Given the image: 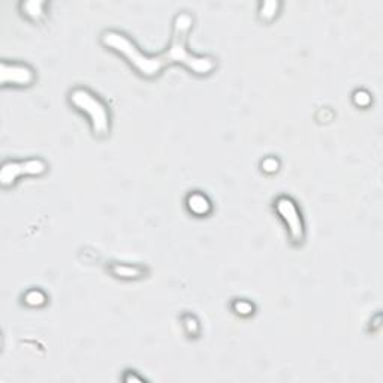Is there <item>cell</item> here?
Listing matches in <instances>:
<instances>
[{
    "mask_svg": "<svg viewBox=\"0 0 383 383\" xmlns=\"http://www.w3.org/2000/svg\"><path fill=\"white\" fill-rule=\"evenodd\" d=\"M25 303L30 304V306H41L45 303V296L42 292L39 290H32L25 295Z\"/></svg>",
    "mask_w": 383,
    "mask_h": 383,
    "instance_id": "30bf717a",
    "label": "cell"
},
{
    "mask_svg": "<svg viewBox=\"0 0 383 383\" xmlns=\"http://www.w3.org/2000/svg\"><path fill=\"white\" fill-rule=\"evenodd\" d=\"M42 2H25L23 8L25 9V14H29L33 18H39L42 15Z\"/></svg>",
    "mask_w": 383,
    "mask_h": 383,
    "instance_id": "ba28073f",
    "label": "cell"
},
{
    "mask_svg": "<svg viewBox=\"0 0 383 383\" xmlns=\"http://www.w3.org/2000/svg\"><path fill=\"white\" fill-rule=\"evenodd\" d=\"M2 84H20L27 86L33 81V72L24 65L2 63Z\"/></svg>",
    "mask_w": 383,
    "mask_h": 383,
    "instance_id": "5b68a950",
    "label": "cell"
},
{
    "mask_svg": "<svg viewBox=\"0 0 383 383\" xmlns=\"http://www.w3.org/2000/svg\"><path fill=\"white\" fill-rule=\"evenodd\" d=\"M262 167L265 171L272 172V171H276V169H277L279 163H277V160H276V159H266V160H263Z\"/></svg>",
    "mask_w": 383,
    "mask_h": 383,
    "instance_id": "8fae6325",
    "label": "cell"
},
{
    "mask_svg": "<svg viewBox=\"0 0 383 383\" xmlns=\"http://www.w3.org/2000/svg\"><path fill=\"white\" fill-rule=\"evenodd\" d=\"M113 271L119 277H140L143 272L140 266H129V265H114Z\"/></svg>",
    "mask_w": 383,
    "mask_h": 383,
    "instance_id": "52a82bcc",
    "label": "cell"
},
{
    "mask_svg": "<svg viewBox=\"0 0 383 383\" xmlns=\"http://www.w3.org/2000/svg\"><path fill=\"white\" fill-rule=\"evenodd\" d=\"M237 309H241V311L238 313H242V314H247V313H250L252 311V306L249 304V303H238L237 304Z\"/></svg>",
    "mask_w": 383,
    "mask_h": 383,
    "instance_id": "7c38bea8",
    "label": "cell"
},
{
    "mask_svg": "<svg viewBox=\"0 0 383 383\" xmlns=\"http://www.w3.org/2000/svg\"><path fill=\"white\" fill-rule=\"evenodd\" d=\"M192 27V17L186 12H181L175 17L174 21V32H172V41L171 45L165 52H162L157 57L145 56L143 51L136 47L126 35L108 30L103 32L102 35V44L105 47L113 48L120 54H123L127 62L140 72L141 75L151 78L156 76L163 68L169 65L178 63L184 65L187 69H190L195 73L199 75H207L214 69L215 63L211 57H202V56H195L186 48L187 42V35Z\"/></svg>",
    "mask_w": 383,
    "mask_h": 383,
    "instance_id": "6da1fadb",
    "label": "cell"
},
{
    "mask_svg": "<svg viewBox=\"0 0 383 383\" xmlns=\"http://www.w3.org/2000/svg\"><path fill=\"white\" fill-rule=\"evenodd\" d=\"M189 208L195 214H205L210 211V202L205 196L195 193L189 198Z\"/></svg>",
    "mask_w": 383,
    "mask_h": 383,
    "instance_id": "8992f818",
    "label": "cell"
},
{
    "mask_svg": "<svg viewBox=\"0 0 383 383\" xmlns=\"http://www.w3.org/2000/svg\"><path fill=\"white\" fill-rule=\"evenodd\" d=\"M277 8H279L277 2H263L261 5V17L265 20L272 18L277 12Z\"/></svg>",
    "mask_w": 383,
    "mask_h": 383,
    "instance_id": "9c48e42d",
    "label": "cell"
},
{
    "mask_svg": "<svg viewBox=\"0 0 383 383\" xmlns=\"http://www.w3.org/2000/svg\"><path fill=\"white\" fill-rule=\"evenodd\" d=\"M45 171H47V165L41 159H30L25 162H9V163H5L2 167L0 183H2V186H9L20 175H24V174L39 175Z\"/></svg>",
    "mask_w": 383,
    "mask_h": 383,
    "instance_id": "3957f363",
    "label": "cell"
},
{
    "mask_svg": "<svg viewBox=\"0 0 383 383\" xmlns=\"http://www.w3.org/2000/svg\"><path fill=\"white\" fill-rule=\"evenodd\" d=\"M71 102L83 113H86L90 121L92 129L97 136H105L110 130V117L105 105L86 89H75L71 93Z\"/></svg>",
    "mask_w": 383,
    "mask_h": 383,
    "instance_id": "7a4b0ae2",
    "label": "cell"
},
{
    "mask_svg": "<svg viewBox=\"0 0 383 383\" xmlns=\"http://www.w3.org/2000/svg\"><path fill=\"white\" fill-rule=\"evenodd\" d=\"M277 210L287 223L289 231H290V237L293 238V241L295 242L301 241L303 239V222H301V217H299V213H298L295 204L286 196L279 198Z\"/></svg>",
    "mask_w": 383,
    "mask_h": 383,
    "instance_id": "277c9868",
    "label": "cell"
}]
</instances>
